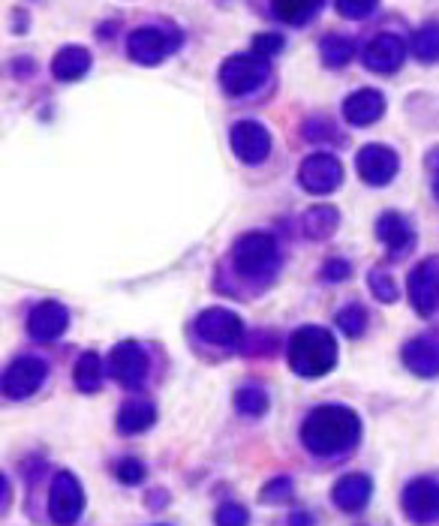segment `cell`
<instances>
[{
  "label": "cell",
  "mask_w": 439,
  "mask_h": 526,
  "mask_svg": "<svg viewBox=\"0 0 439 526\" xmlns=\"http://www.w3.org/2000/svg\"><path fill=\"white\" fill-rule=\"evenodd\" d=\"M406 58V43L397 37V34H376L364 52H361V61L370 73H379V76H391L400 70Z\"/></svg>",
  "instance_id": "cell-15"
},
{
  "label": "cell",
  "mask_w": 439,
  "mask_h": 526,
  "mask_svg": "<svg viewBox=\"0 0 439 526\" xmlns=\"http://www.w3.org/2000/svg\"><path fill=\"white\" fill-rule=\"evenodd\" d=\"M229 142L235 157L247 166H259L271 154V133L259 121H238L229 133Z\"/></svg>",
  "instance_id": "cell-13"
},
{
  "label": "cell",
  "mask_w": 439,
  "mask_h": 526,
  "mask_svg": "<svg viewBox=\"0 0 439 526\" xmlns=\"http://www.w3.org/2000/svg\"><path fill=\"white\" fill-rule=\"evenodd\" d=\"M349 274H352V265H349L346 259H328V262H325V268H322V277H325V280H331V283L346 280Z\"/></svg>",
  "instance_id": "cell-36"
},
{
  "label": "cell",
  "mask_w": 439,
  "mask_h": 526,
  "mask_svg": "<svg viewBox=\"0 0 439 526\" xmlns=\"http://www.w3.org/2000/svg\"><path fill=\"white\" fill-rule=\"evenodd\" d=\"M268 73L271 67L259 55H232L220 67V85L229 97H247L265 85Z\"/></svg>",
  "instance_id": "cell-4"
},
{
  "label": "cell",
  "mask_w": 439,
  "mask_h": 526,
  "mask_svg": "<svg viewBox=\"0 0 439 526\" xmlns=\"http://www.w3.org/2000/svg\"><path fill=\"white\" fill-rule=\"evenodd\" d=\"M193 328H196V334L205 343H211L217 349H235L244 340V322H241V316L232 313V310H226V307H208V310H202L196 316Z\"/></svg>",
  "instance_id": "cell-5"
},
{
  "label": "cell",
  "mask_w": 439,
  "mask_h": 526,
  "mask_svg": "<svg viewBox=\"0 0 439 526\" xmlns=\"http://www.w3.org/2000/svg\"><path fill=\"white\" fill-rule=\"evenodd\" d=\"M85 511V490L79 484V478L64 469L52 478L49 487V517L58 526H73Z\"/></svg>",
  "instance_id": "cell-6"
},
{
  "label": "cell",
  "mask_w": 439,
  "mask_h": 526,
  "mask_svg": "<svg viewBox=\"0 0 439 526\" xmlns=\"http://www.w3.org/2000/svg\"><path fill=\"white\" fill-rule=\"evenodd\" d=\"M94 58L85 46H64L55 61H52V73L58 82H79L82 76H88Z\"/></svg>",
  "instance_id": "cell-22"
},
{
  "label": "cell",
  "mask_w": 439,
  "mask_h": 526,
  "mask_svg": "<svg viewBox=\"0 0 439 526\" xmlns=\"http://www.w3.org/2000/svg\"><path fill=\"white\" fill-rule=\"evenodd\" d=\"M403 514L415 526L439 523V481L436 478H412L400 493Z\"/></svg>",
  "instance_id": "cell-10"
},
{
  "label": "cell",
  "mask_w": 439,
  "mask_h": 526,
  "mask_svg": "<svg viewBox=\"0 0 439 526\" xmlns=\"http://www.w3.org/2000/svg\"><path fill=\"white\" fill-rule=\"evenodd\" d=\"M337 328L346 337H361L367 331V310L361 304H349L337 313Z\"/></svg>",
  "instance_id": "cell-30"
},
{
  "label": "cell",
  "mask_w": 439,
  "mask_h": 526,
  "mask_svg": "<svg viewBox=\"0 0 439 526\" xmlns=\"http://www.w3.org/2000/svg\"><path fill=\"white\" fill-rule=\"evenodd\" d=\"M289 367L301 379H322L337 367V340L322 325H301L289 337Z\"/></svg>",
  "instance_id": "cell-2"
},
{
  "label": "cell",
  "mask_w": 439,
  "mask_h": 526,
  "mask_svg": "<svg viewBox=\"0 0 439 526\" xmlns=\"http://www.w3.org/2000/svg\"><path fill=\"white\" fill-rule=\"evenodd\" d=\"M46 379H49V364L37 355H22L4 373V394L7 400H28L46 385Z\"/></svg>",
  "instance_id": "cell-11"
},
{
  "label": "cell",
  "mask_w": 439,
  "mask_h": 526,
  "mask_svg": "<svg viewBox=\"0 0 439 526\" xmlns=\"http://www.w3.org/2000/svg\"><path fill=\"white\" fill-rule=\"evenodd\" d=\"M181 46V37L166 28H136L127 40V52L136 64L142 67H157L163 64L175 49Z\"/></svg>",
  "instance_id": "cell-7"
},
{
  "label": "cell",
  "mask_w": 439,
  "mask_h": 526,
  "mask_svg": "<svg viewBox=\"0 0 439 526\" xmlns=\"http://www.w3.org/2000/svg\"><path fill=\"white\" fill-rule=\"evenodd\" d=\"M376 235H379V241L388 247V253H394V256L409 253L412 244H415V232H412L409 220H406L403 214H397V211H385V214L376 220Z\"/></svg>",
  "instance_id": "cell-20"
},
{
  "label": "cell",
  "mask_w": 439,
  "mask_h": 526,
  "mask_svg": "<svg viewBox=\"0 0 439 526\" xmlns=\"http://www.w3.org/2000/svg\"><path fill=\"white\" fill-rule=\"evenodd\" d=\"M340 226V211L331 208V205H316L310 211H304L301 217V229L310 241H325L337 232Z\"/></svg>",
  "instance_id": "cell-23"
},
{
  "label": "cell",
  "mask_w": 439,
  "mask_h": 526,
  "mask_svg": "<svg viewBox=\"0 0 439 526\" xmlns=\"http://www.w3.org/2000/svg\"><path fill=\"white\" fill-rule=\"evenodd\" d=\"M355 169H358L364 184L385 187V184L394 181V175L400 169V157L385 145H364L355 157Z\"/></svg>",
  "instance_id": "cell-14"
},
{
  "label": "cell",
  "mask_w": 439,
  "mask_h": 526,
  "mask_svg": "<svg viewBox=\"0 0 439 526\" xmlns=\"http://www.w3.org/2000/svg\"><path fill=\"white\" fill-rule=\"evenodd\" d=\"M292 499V478L277 475L262 487V502L265 505H277V502H289Z\"/></svg>",
  "instance_id": "cell-33"
},
{
  "label": "cell",
  "mask_w": 439,
  "mask_h": 526,
  "mask_svg": "<svg viewBox=\"0 0 439 526\" xmlns=\"http://www.w3.org/2000/svg\"><path fill=\"white\" fill-rule=\"evenodd\" d=\"M385 115V97L376 88H358L343 100V118L352 127H370Z\"/></svg>",
  "instance_id": "cell-18"
},
{
  "label": "cell",
  "mask_w": 439,
  "mask_h": 526,
  "mask_svg": "<svg viewBox=\"0 0 439 526\" xmlns=\"http://www.w3.org/2000/svg\"><path fill=\"white\" fill-rule=\"evenodd\" d=\"M115 475H118L121 484L136 487V484H142L148 478V466L142 460H136V457H121L118 466H115Z\"/></svg>",
  "instance_id": "cell-31"
},
{
  "label": "cell",
  "mask_w": 439,
  "mask_h": 526,
  "mask_svg": "<svg viewBox=\"0 0 439 526\" xmlns=\"http://www.w3.org/2000/svg\"><path fill=\"white\" fill-rule=\"evenodd\" d=\"M232 268L244 280H271L280 268V250L277 241L268 232H247L232 247Z\"/></svg>",
  "instance_id": "cell-3"
},
{
  "label": "cell",
  "mask_w": 439,
  "mask_h": 526,
  "mask_svg": "<svg viewBox=\"0 0 439 526\" xmlns=\"http://www.w3.org/2000/svg\"><path fill=\"white\" fill-rule=\"evenodd\" d=\"M274 13L286 25H310L322 13V4H316V0H280V4H274Z\"/></svg>",
  "instance_id": "cell-25"
},
{
  "label": "cell",
  "mask_w": 439,
  "mask_h": 526,
  "mask_svg": "<svg viewBox=\"0 0 439 526\" xmlns=\"http://www.w3.org/2000/svg\"><path fill=\"white\" fill-rule=\"evenodd\" d=\"M370 496H373V478L364 475V472H349V475H343V478L334 484V490H331L334 505H337L340 511H346V514L364 511L367 502H370Z\"/></svg>",
  "instance_id": "cell-17"
},
{
  "label": "cell",
  "mask_w": 439,
  "mask_h": 526,
  "mask_svg": "<svg viewBox=\"0 0 439 526\" xmlns=\"http://www.w3.org/2000/svg\"><path fill=\"white\" fill-rule=\"evenodd\" d=\"M217 526H250V511L241 502H223L214 514Z\"/></svg>",
  "instance_id": "cell-32"
},
{
  "label": "cell",
  "mask_w": 439,
  "mask_h": 526,
  "mask_svg": "<svg viewBox=\"0 0 439 526\" xmlns=\"http://www.w3.org/2000/svg\"><path fill=\"white\" fill-rule=\"evenodd\" d=\"M10 508V478L4 475V511Z\"/></svg>",
  "instance_id": "cell-39"
},
{
  "label": "cell",
  "mask_w": 439,
  "mask_h": 526,
  "mask_svg": "<svg viewBox=\"0 0 439 526\" xmlns=\"http://www.w3.org/2000/svg\"><path fill=\"white\" fill-rule=\"evenodd\" d=\"M157 421V406L151 400H127L121 409H118V418H115V427L121 436H136V433H145L151 430Z\"/></svg>",
  "instance_id": "cell-21"
},
{
  "label": "cell",
  "mask_w": 439,
  "mask_h": 526,
  "mask_svg": "<svg viewBox=\"0 0 439 526\" xmlns=\"http://www.w3.org/2000/svg\"><path fill=\"white\" fill-rule=\"evenodd\" d=\"M340 16H346V19H367V16H373L379 7L373 4V0H340V4L334 7Z\"/></svg>",
  "instance_id": "cell-34"
},
{
  "label": "cell",
  "mask_w": 439,
  "mask_h": 526,
  "mask_svg": "<svg viewBox=\"0 0 439 526\" xmlns=\"http://www.w3.org/2000/svg\"><path fill=\"white\" fill-rule=\"evenodd\" d=\"M427 169H430V184H433V196L439 199V148L427 154Z\"/></svg>",
  "instance_id": "cell-37"
},
{
  "label": "cell",
  "mask_w": 439,
  "mask_h": 526,
  "mask_svg": "<svg viewBox=\"0 0 439 526\" xmlns=\"http://www.w3.org/2000/svg\"><path fill=\"white\" fill-rule=\"evenodd\" d=\"M67 325H70V313L61 301H43L28 316V334L40 343L58 340L67 331Z\"/></svg>",
  "instance_id": "cell-16"
},
{
  "label": "cell",
  "mask_w": 439,
  "mask_h": 526,
  "mask_svg": "<svg viewBox=\"0 0 439 526\" xmlns=\"http://www.w3.org/2000/svg\"><path fill=\"white\" fill-rule=\"evenodd\" d=\"M289 526H313V514H307V511H295V514L289 517Z\"/></svg>",
  "instance_id": "cell-38"
},
{
  "label": "cell",
  "mask_w": 439,
  "mask_h": 526,
  "mask_svg": "<svg viewBox=\"0 0 439 526\" xmlns=\"http://www.w3.org/2000/svg\"><path fill=\"white\" fill-rule=\"evenodd\" d=\"M406 292L418 316H433L439 307V259L415 265L406 277Z\"/></svg>",
  "instance_id": "cell-12"
},
{
  "label": "cell",
  "mask_w": 439,
  "mask_h": 526,
  "mask_svg": "<svg viewBox=\"0 0 439 526\" xmlns=\"http://www.w3.org/2000/svg\"><path fill=\"white\" fill-rule=\"evenodd\" d=\"M367 283H370L373 298L382 301V304H394V301L400 298V286H397V280H394L385 268H373V271L367 274Z\"/></svg>",
  "instance_id": "cell-29"
},
{
  "label": "cell",
  "mask_w": 439,
  "mask_h": 526,
  "mask_svg": "<svg viewBox=\"0 0 439 526\" xmlns=\"http://www.w3.org/2000/svg\"><path fill=\"white\" fill-rule=\"evenodd\" d=\"M106 370H109V376H112L118 385H124V388H139V385L148 379L151 358H148L145 346H139L136 340H124V343H118V346L109 352Z\"/></svg>",
  "instance_id": "cell-8"
},
{
  "label": "cell",
  "mask_w": 439,
  "mask_h": 526,
  "mask_svg": "<svg viewBox=\"0 0 439 526\" xmlns=\"http://www.w3.org/2000/svg\"><path fill=\"white\" fill-rule=\"evenodd\" d=\"M409 52L421 61V64H436L439 61V22H430L424 28H418L412 34Z\"/></svg>",
  "instance_id": "cell-26"
},
{
  "label": "cell",
  "mask_w": 439,
  "mask_h": 526,
  "mask_svg": "<svg viewBox=\"0 0 439 526\" xmlns=\"http://www.w3.org/2000/svg\"><path fill=\"white\" fill-rule=\"evenodd\" d=\"M361 439V418L349 406L325 403L316 406L301 424V442L316 457H337L355 448Z\"/></svg>",
  "instance_id": "cell-1"
},
{
  "label": "cell",
  "mask_w": 439,
  "mask_h": 526,
  "mask_svg": "<svg viewBox=\"0 0 439 526\" xmlns=\"http://www.w3.org/2000/svg\"><path fill=\"white\" fill-rule=\"evenodd\" d=\"M298 184L310 196H328L343 184V166L334 154H325V151L310 154L298 166Z\"/></svg>",
  "instance_id": "cell-9"
},
{
  "label": "cell",
  "mask_w": 439,
  "mask_h": 526,
  "mask_svg": "<svg viewBox=\"0 0 439 526\" xmlns=\"http://www.w3.org/2000/svg\"><path fill=\"white\" fill-rule=\"evenodd\" d=\"M400 358H403L406 370L421 376V379L439 376V337H415V340H409L403 346Z\"/></svg>",
  "instance_id": "cell-19"
},
{
  "label": "cell",
  "mask_w": 439,
  "mask_h": 526,
  "mask_svg": "<svg viewBox=\"0 0 439 526\" xmlns=\"http://www.w3.org/2000/svg\"><path fill=\"white\" fill-rule=\"evenodd\" d=\"M103 376H106V367L97 352H85L73 367V382L82 394H97L103 388Z\"/></svg>",
  "instance_id": "cell-24"
},
{
  "label": "cell",
  "mask_w": 439,
  "mask_h": 526,
  "mask_svg": "<svg viewBox=\"0 0 439 526\" xmlns=\"http://www.w3.org/2000/svg\"><path fill=\"white\" fill-rule=\"evenodd\" d=\"M271 400H268V391L259 388V385H244L235 391V409L247 418H262L268 412Z\"/></svg>",
  "instance_id": "cell-28"
},
{
  "label": "cell",
  "mask_w": 439,
  "mask_h": 526,
  "mask_svg": "<svg viewBox=\"0 0 439 526\" xmlns=\"http://www.w3.org/2000/svg\"><path fill=\"white\" fill-rule=\"evenodd\" d=\"M319 52H322L325 67H331V70L346 67V64L355 58V46H352V40H349V37H343V34H328V37L322 40Z\"/></svg>",
  "instance_id": "cell-27"
},
{
  "label": "cell",
  "mask_w": 439,
  "mask_h": 526,
  "mask_svg": "<svg viewBox=\"0 0 439 526\" xmlns=\"http://www.w3.org/2000/svg\"><path fill=\"white\" fill-rule=\"evenodd\" d=\"M277 52H283V37L280 34H256L253 37V55L259 58H274Z\"/></svg>",
  "instance_id": "cell-35"
}]
</instances>
